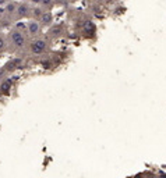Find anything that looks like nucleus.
<instances>
[{
  "label": "nucleus",
  "mask_w": 166,
  "mask_h": 178,
  "mask_svg": "<svg viewBox=\"0 0 166 178\" xmlns=\"http://www.w3.org/2000/svg\"><path fill=\"white\" fill-rule=\"evenodd\" d=\"M48 42L45 39H34L31 43H29V50H31L32 54H43L46 50H48Z\"/></svg>",
  "instance_id": "f257e3e1"
},
{
  "label": "nucleus",
  "mask_w": 166,
  "mask_h": 178,
  "mask_svg": "<svg viewBox=\"0 0 166 178\" xmlns=\"http://www.w3.org/2000/svg\"><path fill=\"white\" fill-rule=\"evenodd\" d=\"M8 38H10L11 44H13L14 47H17V49H21V47L25 46V36L18 29H13V31L8 33Z\"/></svg>",
  "instance_id": "f03ea898"
},
{
  "label": "nucleus",
  "mask_w": 166,
  "mask_h": 178,
  "mask_svg": "<svg viewBox=\"0 0 166 178\" xmlns=\"http://www.w3.org/2000/svg\"><path fill=\"white\" fill-rule=\"evenodd\" d=\"M27 31H28V33H29L31 36L39 35V32H41V22L36 21V19L28 21V24H27Z\"/></svg>",
  "instance_id": "7ed1b4c3"
},
{
  "label": "nucleus",
  "mask_w": 166,
  "mask_h": 178,
  "mask_svg": "<svg viewBox=\"0 0 166 178\" xmlns=\"http://www.w3.org/2000/svg\"><path fill=\"white\" fill-rule=\"evenodd\" d=\"M29 13H31V8H29V6H28L27 3H21V4H18L17 8H15V15H17V18H25L27 15H29Z\"/></svg>",
  "instance_id": "20e7f679"
},
{
  "label": "nucleus",
  "mask_w": 166,
  "mask_h": 178,
  "mask_svg": "<svg viewBox=\"0 0 166 178\" xmlns=\"http://www.w3.org/2000/svg\"><path fill=\"white\" fill-rule=\"evenodd\" d=\"M39 22H41L42 25H46V26L52 25V22H53V15H52V13H49V11H43L42 15L39 17Z\"/></svg>",
  "instance_id": "39448f33"
},
{
  "label": "nucleus",
  "mask_w": 166,
  "mask_h": 178,
  "mask_svg": "<svg viewBox=\"0 0 166 178\" xmlns=\"http://www.w3.org/2000/svg\"><path fill=\"white\" fill-rule=\"evenodd\" d=\"M0 89H1V92H8V89H11V81L10 79H7V81H4V82L0 85Z\"/></svg>",
  "instance_id": "423d86ee"
},
{
  "label": "nucleus",
  "mask_w": 166,
  "mask_h": 178,
  "mask_svg": "<svg viewBox=\"0 0 166 178\" xmlns=\"http://www.w3.org/2000/svg\"><path fill=\"white\" fill-rule=\"evenodd\" d=\"M15 8H17V4L14 3H8L6 7V13L7 14H15Z\"/></svg>",
  "instance_id": "0eeeda50"
},
{
  "label": "nucleus",
  "mask_w": 166,
  "mask_h": 178,
  "mask_svg": "<svg viewBox=\"0 0 166 178\" xmlns=\"http://www.w3.org/2000/svg\"><path fill=\"white\" fill-rule=\"evenodd\" d=\"M41 4L45 7V8H50V7L55 4V0H42V3H41Z\"/></svg>",
  "instance_id": "6e6552de"
},
{
  "label": "nucleus",
  "mask_w": 166,
  "mask_h": 178,
  "mask_svg": "<svg viewBox=\"0 0 166 178\" xmlns=\"http://www.w3.org/2000/svg\"><path fill=\"white\" fill-rule=\"evenodd\" d=\"M43 11H45V10H42V8H39V7H36V8L34 10V15H35L36 18H39V17L42 15V13H43Z\"/></svg>",
  "instance_id": "1a4fd4ad"
},
{
  "label": "nucleus",
  "mask_w": 166,
  "mask_h": 178,
  "mask_svg": "<svg viewBox=\"0 0 166 178\" xmlns=\"http://www.w3.org/2000/svg\"><path fill=\"white\" fill-rule=\"evenodd\" d=\"M4 49H6V40H4V38L0 35V53L4 50Z\"/></svg>",
  "instance_id": "9d476101"
},
{
  "label": "nucleus",
  "mask_w": 166,
  "mask_h": 178,
  "mask_svg": "<svg viewBox=\"0 0 166 178\" xmlns=\"http://www.w3.org/2000/svg\"><path fill=\"white\" fill-rule=\"evenodd\" d=\"M29 1H31L32 4H36V6H39L42 3V0H29Z\"/></svg>",
  "instance_id": "9b49d317"
},
{
  "label": "nucleus",
  "mask_w": 166,
  "mask_h": 178,
  "mask_svg": "<svg viewBox=\"0 0 166 178\" xmlns=\"http://www.w3.org/2000/svg\"><path fill=\"white\" fill-rule=\"evenodd\" d=\"M66 0H55V3H64Z\"/></svg>",
  "instance_id": "f8f14e48"
},
{
  "label": "nucleus",
  "mask_w": 166,
  "mask_h": 178,
  "mask_svg": "<svg viewBox=\"0 0 166 178\" xmlns=\"http://www.w3.org/2000/svg\"><path fill=\"white\" fill-rule=\"evenodd\" d=\"M67 1H70V3H74V1H77V0H67Z\"/></svg>",
  "instance_id": "ddd939ff"
}]
</instances>
